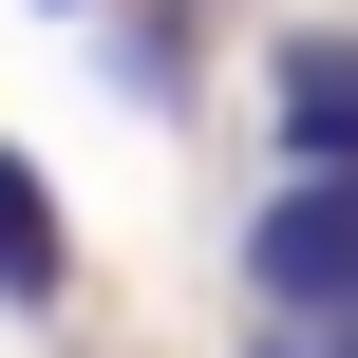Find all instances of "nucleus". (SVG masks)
Instances as JSON below:
<instances>
[{"instance_id":"obj_1","label":"nucleus","mask_w":358,"mask_h":358,"mask_svg":"<svg viewBox=\"0 0 358 358\" xmlns=\"http://www.w3.org/2000/svg\"><path fill=\"white\" fill-rule=\"evenodd\" d=\"M245 302L264 321H358V170H302V189H264L245 208Z\"/></svg>"},{"instance_id":"obj_2","label":"nucleus","mask_w":358,"mask_h":358,"mask_svg":"<svg viewBox=\"0 0 358 358\" xmlns=\"http://www.w3.org/2000/svg\"><path fill=\"white\" fill-rule=\"evenodd\" d=\"M264 113H283V151H302V170H358V38H340V19L264 57Z\"/></svg>"},{"instance_id":"obj_3","label":"nucleus","mask_w":358,"mask_h":358,"mask_svg":"<svg viewBox=\"0 0 358 358\" xmlns=\"http://www.w3.org/2000/svg\"><path fill=\"white\" fill-rule=\"evenodd\" d=\"M57 283H76V245H57V189L0 151V302H57Z\"/></svg>"},{"instance_id":"obj_4","label":"nucleus","mask_w":358,"mask_h":358,"mask_svg":"<svg viewBox=\"0 0 358 358\" xmlns=\"http://www.w3.org/2000/svg\"><path fill=\"white\" fill-rule=\"evenodd\" d=\"M321 358H358V321H321Z\"/></svg>"}]
</instances>
